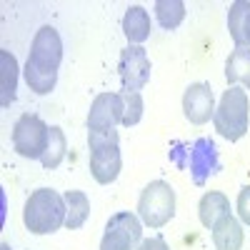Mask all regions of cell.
<instances>
[{
	"label": "cell",
	"mask_w": 250,
	"mask_h": 250,
	"mask_svg": "<svg viewBox=\"0 0 250 250\" xmlns=\"http://www.w3.org/2000/svg\"><path fill=\"white\" fill-rule=\"evenodd\" d=\"M68 218V205L60 193L50 190V188H40V190L30 193L23 208V223L30 233L35 235H48L55 233L65 225Z\"/></svg>",
	"instance_id": "cell-1"
},
{
	"label": "cell",
	"mask_w": 250,
	"mask_h": 250,
	"mask_svg": "<svg viewBox=\"0 0 250 250\" xmlns=\"http://www.w3.org/2000/svg\"><path fill=\"white\" fill-rule=\"evenodd\" d=\"M248 123H250V103H248V93L238 85H230L220 103L215 108V115H213V125L218 135H223L225 140H240L245 133H248Z\"/></svg>",
	"instance_id": "cell-2"
},
{
	"label": "cell",
	"mask_w": 250,
	"mask_h": 250,
	"mask_svg": "<svg viewBox=\"0 0 250 250\" xmlns=\"http://www.w3.org/2000/svg\"><path fill=\"white\" fill-rule=\"evenodd\" d=\"M175 215V190L170 183L165 180H153L145 185L138 200V218L148 228H163L170 223Z\"/></svg>",
	"instance_id": "cell-3"
},
{
	"label": "cell",
	"mask_w": 250,
	"mask_h": 250,
	"mask_svg": "<svg viewBox=\"0 0 250 250\" xmlns=\"http://www.w3.org/2000/svg\"><path fill=\"white\" fill-rule=\"evenodd\" d=\"M180 145L185 148V160H180L178 165L190 170L195 185H205L213 175H218L223 170L218 148H215V143L210 138H198L190 145H185V143H180Z\"/></svg>",
	"instance_id": "cell-4"
},
{
	"label": "cell",
	"mask_w": 250,
	"mask_h": 250,
	"mask_svg": "<svg viewBox=\"0 0 250 250\" xmlns=\"http://www.w3.org/2000/svg\"><path fill=\"white\" fill-rule=\"evenodd\" d=\"M48 135H50V128L40 120L38 115H20L15 128H13V148L20 158H28V160H35V158H43L45 153V145H48Z\"/></svg>",
	"instance_id": "cell-5"
},
{
	"label": "cell",
	"mask_w": 250,
	"mask_h": 250,
	"mask_svg": "<svg viewBox=\"0 0 250 250\" xmlns=\"http://www.w3.org/2000/svg\"><path fill=\"white\" fill-rule=\"evenodd\" d=\"M143 240V220L128 210L115 213L100 240V250H135Z\"/></svg>",
	"instance_id": "cell-6"
},
{
	"label": "cell",
	"mask_w": 250,
	"mask_h": 250,
	"mask_svg": "<svg viewBox=\"0 0 250 250\" xmlns=\"http://www.w3.org/2000/svg\"><path fill=\"white\" fill-rule=\"evenodd\" d=\"M60 62H62V40L53 25H43L33 38L25 65H30L40 73H58Z\"/></svg>",
	"instance_id": "cell-7"
},
{
	"label": "cell",
	"mask_w": 250,
	"mask_h": 250,
	"mask_svg": "<svg viewBox=\"0 0 250 250\" xmlns=\"http://www.w3.org/2000/svg\"><path fill=\"white\" fill-rule=\"evenodd\" d=\"M118 73H120L123 90L140 93V88H145V83L150 80V60H148L145 48L143 45L125 48L118 60Z\"/></svg>",
	"instance_id": "cell-8"
},
{
	"label": "cell",
	"mask_w": 250,
	"mask_h": 250,
	"mask_svg": "<svg viewBox=\"0 0 250 250\" xmlns=\"http://www.w3.org/2000/svg\"><path fill=\"white\" fill-rule=\"evenodd\" d=\"M123 110H125V103L120 93L95 95L88 113V130H113L118 123H123Z\"/></svg>",
	"instance_id": "cell-9"
},
{
	"label": "cell",
	"mask_w": 250,
	"mask_h": 250,
	"mask_svg": "<svg viewBox=\"0 0 250 250\" xmlns=\"http://www.w3.org/2000/svg\"><path fill=\"white\" fill-rule=\"evenodd\" d=\"M183 113L193 125H203L215 115V95L208 83H193L183 95Z\"/></svg>",
	"instance_id": "cell-10"
},
{
	"label": "cell",
	"mask_w": 250,
	"mask_h": 250,
	"mask_svg": "<svg viewBox=\"0 0 250 250\" xmlns=\"http://www.w3.org/2000/svg\"><path fill=\"white\" fill-rule=\"evenodd\" d=\"M120 168H123V155L118 143L90 150V173L100 185H110L120 175Z\"/></svg>",
	"instance_id": "cell-11"
},
{
	"label": "cell",
	"mask_w": 250,
	"mask_h": 250,
	"mask_svg": "<svg viewBox=\"0 0 250 250\" xmlns=\"http://www.w3.org/2000/svg\"><path fill=\"white\" fill-rule=\"evenodd\" d=\"M123 33L130 45H140L150 38V15L143 5H130L123 18Z\"/></svg>",
	"instance_id": "cell-12"
},
{
	"label": "cell",
	"mask_w": 250,
	"mask_h": 250,
	"mask_svg": "<svg viewBox=\"0 0 250 250\" xmlns=\"http://www.w3.org/2000/svg\"><path fill=\"white\" fill-rule=\"evenodd\" d=\"M210 230H213V243H215L218 250H240L243 248L245 235H243V225H240L238 218L225 215L210 228Z\"/></svg>",
	"instance_id": "cell-13"
},
{
	"label": "cell",
	"mask_w": 250,
	"mask_h": 250,
	"mask_svg": "<svg viewBox=\"0 0 250 250\" xmlns=\"http://www.w3.org/2000/svg\"><path fill=\"white\" fill-rule=\"evenodd\" d=\"M18 90V60L10 50H0V103L8 108Z\"/></svg>",
	"instance_id": "cell-14"
},
{
	"label": "cell",
	"mask_w": 250,
	"mask_h": 250,
	"mask_svg": "<svg viewBox=\"0 0 250 250\" xmlns=\"http://www.w3.org/2000/svg\"><path fill=\"white\" fill-rule=\"evenodd\" d=\"M198 215H200V223L205 228H213L220 218L230 215V200H228L223 193H218V190L205 193L200 198V203H198Z\"/></svg>",
	"instance_id": "cell-15"
},
{
	"label": "cell",
	"mask_w": 250,
	"mask_h": 250,
	"mask_svg": "<svg viewBox=\"0 0 250 250\" xmlns=\"http://www.w3.org/2000/svg\"><path fill=\"white\" fill-rule=\"evenodd\" d=\"M225 78L230 85L250 88V45H235V50L228 55L225 62Z\"/></svg>",
	"instance_id": "cell-16"
},
{
	"label": "cell",
	"mask_w": 250,
	"mask_h": 250,
	"mask_svg": "<svg viewBox=\"0 0 250 250\" xmlns=\"http://www.w3.org/2000/svg\"><path fill=\"white\" fill-rule=\"evenodd\" d=\"M65 205H68V218H65V228L68 230H78L85 225V220L90 218V200L85 193L80 190H65Z\"/></svg>",
	"instance_id": "cell-17"
},
{
	"label": "cell",
	"mask_w": 250,
	"mask_h": 250,
	"mask_svg": "<svg viewBox=\"0 0 250 250\" xmlns=\"http://www.w3.org/2000/svg\"><path fill=\"white\" fill-rule=\"evenodd\" d=\"M65 133H62V128H58V125H50V135H48V145H45V153L43 158H40V163H43V168L48 170H55L58 165L62 163V158H65Z\"/></svg>",
	"instance_id": "cell-18"
},
{
	"label": "cell",
	"mask_w": 250,
	"mask_h": 250,
	"mask_svg": "<svg viewBox=\"0 0 250 250\" xmlns=\"http://www.w3.org/2000/svg\"><path fill=\"white\" fill-rule=\"evenodd\" d=\"M155 18H158L160 28L175 30L185 18V3L183 0H158L155 3Z\"/></svg>",
	"instance_id": "cell-19"
},
{
	"label": "cell",
	"mask_w": 250,
	"mask_h": 250,
	"mask_svg": "<svg viewBox=\"0 0 250 250\" xmlns=\"http://www.w3.org/2000/svg\"><path fill=\"white\" fill-rule=\"evenodd\" d=\"M248 18H250V3L248 0H238V3H233L230 10H228V30H230V38L235 40V45H243V30H245Z\"/></svg>",
	"instance_id": "cell-20"
},
{
	"label": "cell",
	"mask_w": 250,
	"mask_h": 250,
	"mask_svg": "<svg viewBox=\"0 0 250 250\" xmlns=\"http://www.w3.org/2000/svg\"><path fill=\"white\" fill-rule=\"evenodd\" d=\"M123 103H125V110H123V125L130 128V125H138L143 118V95L140 93H130V90H123Z\"/></svg>",
	"instance_id": "cell-21"
},
{
	"label": "cell",
	"mask_w": 250,
	"mask_h": 250,
	"mask_svg": "<svg viewBox=\"0 0 250 250\" xmlns=\"http://www.w3.org/2000/svg\"><path fill=\"white\" fill-rule=\"evenodd\" d=\"M118 143V130H88V145L90 150L103 148V145H115Z\"/></svg>",
	"instance_id": "cell-22"
},
{
	"label": "cell",
	"mask_w": 250,
	"mask_h": 250,
	"mask_svg": "<svg viewBox=\"0 0 250 250\" xmlns=\"http://www.w3.org/2000/svg\"><path fill=\"white\" fill-rule=\"evenodd\" d=\"M238 218L240 223L250 225V185H245L238 195Z\"/></svg>",
	"instance_id": "cell-23"
},
{
	"label": "cell",
	"mask_w": 250,
	"mask_h": 250,
	"mask_svg": "<svg viewBox=\"0 0 250 250\" xmlns=\"http://www.w3.org/2000/svg\"><path fill=\"white\" fill-rule=\"evenodd\" d=\"M135 250H170V248L163 238H145V240H140V245Z\"/></svg>",
	"instance_id": "cell-24"
},
{
	"label": "cell",
	"mask_w": 250,
	"mask_h": 250,
	"mask_svg": "<svg viewBox=\"0 0 250 250\" xmlns=\"http://www.w3.org/2000/svg\"><path fill=\"white\" fill-rule=\"evenodd\" d=\"M243 45H250V18H248L245 30H243Z\"/></svg>",
	"instance_id": "cell-25"
},
{
	"label": "cell",
	"mask_w": 250,
	"mask_h": 250,
	"mask_svg": "<svg viewBox=\"0 0 250 250\" xmlns=\"http://www.w3.org/2000/svg\"><path fill=\"white\" fill-rule=\"evenodd\" d=\"M0 250H13V248H10L8 243H3V245H0Z\"/></svg>",
	"instance_id": "cell-26"
}]
</instances>
